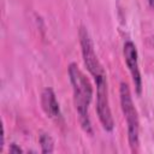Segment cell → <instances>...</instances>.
<instances>
[{
	"mask_svg": "<svg viewBox=\"0 0 154 154\" xmlns=\"http://www.w3.org/2000/svg\"><path fill=\"white\" fill-rule=\"evenodd\" d=\"M38 143L41 146V152L47 154V153H53L54 152V141L52 136L47 132H41L38 136Z\"/></svg>",
	"mask_w": 154,
	"mask_h": 154,
	"instance_id": "7",
	"label": "cell"
},
{
	"mask_svg": "<svg viewBox=\"0 0 154 154\" xmlns=\"http://www.w3.org/2000/svg\"><path fill=\"white\" fill-rule=\"evenodd\" d=\"M148 1V4H149V6L152 7V8H154V0H147Z\"/></svg>",
	"mask_w": 154,
	"mask_h": 154,
	"instance_id": "9",
	"label": "cell"
},
{
	"mask_svg": "<svg viewBox=\"0 0 154 154\" xmlns=\"http://www.w3.org/2000/svg\"><path fill=\"white\" fill-rule=\"evenodd\" d=\"M69 79L72 87L73 94V105L78 116V120L81 128L84 132L91 135L93 128L89 117V106L93 100V87L87 78V76L82 72L76 63H71L67 67Z\"/></svg>",
	"mask_w": 154,
	"mask_h": 154,
	"instance_id": "1",
	"label": "cell"
},
{
	"mask_svg": "<svg viewBox=\"0 0 154 154\" xmlns=\"http://www.w3.org/2000/svg\"><path fill=\"white\" fill-rule=\"evenodd\" d=\"M78 37H79L81 52H82V58H83L84 65H85L87 70L89 71V73L91 75L93 79L95 82V85L107 83L106 71L94 51V43L91 41L90 34L84 25L79 26Z\"/></svg>",
	"mask_w": 154,
	"mask_h": 154,
	"instance_id": "3",
	"label": "cell"
},
{
	"mask_svg": "<svg viewBox=\"0 0 154 154\" xmlns=\"http://www.w3.org/2000/svg\"><path fill=\"white\" fill-rule=\"evenodd\" d=\"M8 153L19 154V153H23V149H22L20 147H18L16 143H11V144H10V148H8Z\"/></svg>",
	"mask_w": 154,
	"mask_h": 154,
	"instance_id": "8",
	"label": "cell"
},
{
	"mask_svg": "<svg viewBox=\"0 0 154 154\" xmlns=\"http://www.w3.org/2000/svg\"><path fill=\"white\" fill-rule=\"evenodd\" d=\"M120 108L128 125V141L132 153L138 152L140 147V119L137 109L134 105L132 96L128 83L122 82L119 85Z\"/></svg>",
	"mask_w": 154,
	"mask_h": 154,
	"instance_id": "2",
	"label": "cell"
},
{
	"mask_svg": "<svg viewBox=\"0 0 154 154\" xmlns=\"http://www.w3.org/2000/svg\"><path fill=\"white\" fill-rule=\"evenodd\" d=\"M123 55L125 64L129 69V72L132 78V83L135 85V90L137 95H141L142 93V78L138 66V53L135 43L132 41H126L123 46Z\"/></svg>",
	"mask_w": 154,
	"mask_h": 154,
	"instance_id": "5",
	"label": "cell"
},
{
	"mask_svg": "<svg viewBox=\"0 0 154 154\" xmlns=\"http://www.w3.org/2000/svg\"><path fill=\"white\" fill-rule=\"evenodd\" d=\"M96 113L100 120V124L103 130L107 132L113 131L114 129V120L112 117L111 107H109V99H108V85L96 87Z\"/></svg>",
	"mask_w": 154,
	"mask_h": 154,
	"instance_id": "4",
	"label": "cell"
},
{
	"mask_svg": "<svg viewBox=\"0 0 154 154\" xmlns=\"http://www.w3.org/2000/svg\"><path fill=\"white\" fill-rule=\"evenodd\" d=\"M41 106L43 112L51 119L59 122L61 119V111L57 100L55 93L52 88H45L41 93Z\"/></svg>",
	"mask_w": 154,
	"mask_h": 154,
	"instance_id": "6",
	"label": "cell"
}]
</instances>
